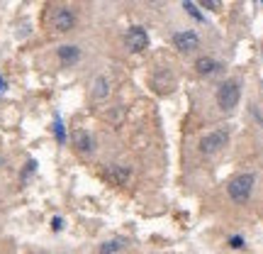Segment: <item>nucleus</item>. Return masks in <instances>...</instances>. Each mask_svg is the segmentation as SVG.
Returning <instances> with one entry per match:
<instances>
[{"label":"nucleus","mask_w":263,"mask_h":254,"mask_svg":"<svg viewBox=\"0 0 263 254\" xmlns=\"http://www.w3.org/2000/svg\"><path fill=\"white\" fill-rule=\"evenodd\" d=\"M54 135H56V142H59V144H64V142H66V130H64V122H61V117H59V115L54 117Z\"/></svg>","instance_id":"obj_12"},{"label":"nucleus","mask_w":263,"mask_h":254,"mask_svg":"<svg viewBox=\"0 0 263 254\" xmlns=\"http://www.w3.org/2000/svg\"><path fill=\"white\" fill-rule=\"evenodd\" d=\"M253 174H239L234 176L229 186H227V191H229V198L234 200V203H246L251 198V191H253Z\"/></svg>","instance_id":"obj_1"},{"label":"nucleus","mask_w":263,"mask_h":254,"mask_svg":"<svg viewBox=\"0 0 263 254\" xmlns=\"http://www.w3.org/2000/svg\"><path fill=\"white\" fill-rule=\"evenodd\" d=\"M125 42H127V49H129V52H144V49L149 47V34L141 27H132L127 32Z\"/></svg>","instance_id":"obj_5"},{"label":"nucleus","mask_w":263,"mask_h":254,"mask_svg":"<svg viewBox=\"0 0 263 254\" xmlns=\"http://www.w3.org/2000/svg\"><path fill=\"white\" fill-rule=\"evenodd\" d=\"M54 230H61V218H54Z\"/></svg>","instance_id":"obj_16"},{"label":"nucleus","mask_w":263,"mask_h":254,"mask_svg":"<svg viewBox=\"0 0 263 254\" xmlns=\"http://www.w3.org/2000/svg\"><path fill=\"white\" fill-rule=\"evenodd\" d=\"M105 176L110 179L112 184L122 186V184H127V179H129V169H125V166H110V169L105 171Z\"/></svg>","instance_id":"obj_9"},{"label":"nucleus","mask_w":263,"mask_h":254,"mask_svg":"<svg viewBox=\"0 0 263 254\" xmlns=\"http://www.w3.org/2000/svg\"><path fill=\"white\" fill-rule=\"evenodd\" d=\"M120 249H122V240H110L100 247V254H115V252H120Z\"/></svg>","instance_id":"obj_13"},{"label":"nucleus","mask_w":263,"mask_h":254,"mask_svg":"<svg viewBox=\"0 0 263 254\" xmlns=\"http://www.w3.org/2000/svg\"><path fill=\"white\" fill-rule=\"evenodd\" d=\"M195 71L202 73V76H209V73L220 71V64H217L215 59H209V57H200L197 61H195Z\"/></svg>","instance_id":"obj_8"},{"label":"nucleus","mask_w":263,"mask_h":254,"mask_svg":"<svg viewBox=\"0 0 263 254\" xmlns=\"http://www.w3.org/2000/svg\"><path fill=\"white\" fill-rule=\"evenodd\" d=\"M5 88H8V86H5V81H3V78H0V93H3V91H5Z\"/></svg>","instance_id":"obj_17"},{"label":"nucleus","mask_w":263,"mask_h":254,"mask_svg":"<svg viewBox=\"0 0 263 254\" xmlns=\"http://www.w3.org/2000/svg\"><path fill=\"white\" fill-rule=\"evenodd\" d=\"M78 57H81V49H78V47H73V44L59 47V59H61L64 64H76Z\"/></svg>","instance_id":"obj_7"},{"label":"nucleus","mask_w":263,"mask_h":254,"mask_svg":"<svg viewBox=\"0 0 263 254\" xmlns=\"http://www.w3.org/2000/svg\"><path fill=\"white\" fill-rule=\"evenodd\" d=\"M229 244H232L234 249H239V247H244V240H241V237H232V240H229Z\"/></svg>","instance_id":"obj_15"},{"label":"nucleus","mask_w":263,"mask_h":254,"mask_svg":"<svg viewBox=\"0 0 263 254\" xmlns=\"http://www.w3.org/2000/svg\"><path fill=\"white\" fill-rule=\"evenodd\" d=\"M183 8H185V10H188V13L193 15L195 20H202V15L197 13V5H195V3H183Z\"/></svg>","instance_id":"obj_14"},{"label":"nucleus","mask_w":263,"mask_h":254,"mask_svg":"<svg viewBox=\"0 0 263 254\" xmlns=\"http://www.w3.org/2000/svg\"><path fill=\"white\" fill-rule=\"evenodd\" d=\"M239 98H241V88H239L236 81H227V83H222L220 91H217V105H220L222 110L236 108Z\"/></svg>","instance_id":"obj_2"},{"label":"nucleus","mask_w":263,"mask_h":254,"mask_svg":"<svg viewBox=\"0 0 263 254\" xmlns=\"http://www.w3.org/2000/svg\"><path fill=\"white\" fill-rule=\"evenodd\" d=\"M73 25H76L73 10H69V8H56L54 13H51V27L56 32H69V29H73Z\"/></svg>","instance_id":"obj_4"},{"label":"nucleus","mask_w":263,"mask_h":254,"mask_svg":"<svg viewBox=\"0 0 263 254\" xmlns=\"http://www.w3.org/2000/svg\"><path fill=\"white\" fill-rule=\"evenodd\" d=\"M73 144H76L81 152H85V154L93 152V137H90L88 132H83V130H78V132L73 135Z\"/></svg>","instance_id":"obj_11"},{"label":"nucleus","mask_w":263,"mask_h":254,"mask_svg":"<svg viewBox=\"0 0 263 254\" xmlns=\"http://www.w3.org/2000/svg\"><path fill=\"white\" fill-rule=\"evenodd\" d=\"M110 96V81L105 76H97L95 83H93V98L95 100H102Z\"/></svg>","instance_id":"obj_10"},{"label":"nucleus","mask_w":263,"mask_h":254,"mask_svg":"<svg viewBox=\"0 0 263 254\" xmlns=\"http://www.w3.org/2000/svg\"><path fill=\"white\" fill-rule=\"evenodd\" d=\"M0 164H3V156H0Z\"/></svg>","instance_id":"obj_18"},{"label":"nucleus","mask_w":263,"mask_h":254,"mask_svg":"<svg viewBox=\"0 0 263 254\" xmlns=\"http://www.w3.org/2000/svg\"><path fill=\"white\" fill-rule=\"evenodd\" d=\"M173 44H176L178 52H195V49L200 47V39H197L195 32L185 29V32H176V34H173Z\"/></svg>","instance_id":"obj_6"},{"label":"nucleus","mask_w":263,"mask_h":254,"mask_svg":"<svg viewBox=\"0 0 263 254\" xmlns=\"http://www.w3.org/2000/svg\"><path fill=\"white\" fill-rule=\"evenodd\" d=\"M227 142H229V132L220 127V130L207 132V135L200 140V149H202L205 154H217V152H222V149L227 147Z\"/></svg>","instance_id":"obj_3"}]
</instances>
